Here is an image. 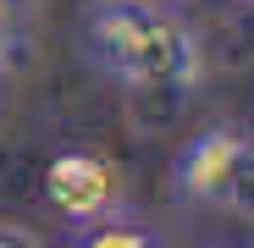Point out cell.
<instances>
[{
    "label": "cell",
    "mask_w": 254,
    "mask_h": 248,
    "mask_svg": "<svg viewBox=\"0 0 254 248\" xmlns=\"http://www.w3.org/2000/svg\"><path fill=\"white\" fill-rule=\"evenodd\" d=\"M83 50L111 83L138 94H188L204 83V50L193 28L160 0L94 6L89 28H83Z\"/></svg>",
    "instance_id": "6da1fadb"
},
{
    "label": "cell",
    "mask_w": 254,
    "mask_h": 248,
    "mask_svg": "<svg viewBox=\"0 0 254 248\" xmlns=\"http://www.w3.org/2000/svg\"><path fill=\"white\" fill-rule=\"evenodd\" d=\"M45 198L66 215V226H94V221L127 215V182H122V171L100 149H83V144H66V149L50 154V165H45Z\"/></svg>",
    "instance_id": "7a4b0ae2"
},
{
    "label": "cell",
    "mask_w": 254,
    "mask_h": 248,
    "mask_svg": "<svg viewBox=\"0 0 254 248\" xmlns=\"http://www.w3.org/2000/svg\"><path fill=\"white\" fill-rule=\"evenodd\" d=\"M249 127H232V121H221V127H204L199 138H188L172 160V193L188 198V204H210L216 210V198H221V182L232 171V160L243 149Z\"/></svg>",
    "instance_id": "3957f363"
},
{
    "label": "cell",
    "mask_w": 254,
    "mask_h": 248,
    "mask_svg": "<svg viewBox=\"0 0 254 248\" xmlns=\"http://www.w3.org/2000/svg\"><path fill=\"white\" fill-rule=\"evenodd\" d=\"M66 248H172V243L155 226H144L138 215H111V221H94V226H72Z\"/></svg>",
    "instance_id": "277c9868"
},
{
    "label": "cell",
    "mask_w": 254,
    "mask_h": 248,
    "mask_svg": "<svg viewBox=\"0 0 254 248\" xmlns=\"http://www.w3.org/2000/svg\"><path fill=\"white\" fill-rule=\"evenodd\" d=\"M216 210H227V215H238V221L254 226V127H249V138H243V149H238V160H232V171H227V182H221Z\"/></svg>",
    "instance_id": "5b68a950"
},
{
    "label": "cell",
    "mask_w": 254,
    "mask_h": 248,
    "mask_svg": "<svg viewBox=\"0 0 254 248\" xmlns=\"http://www.w3.org/2000/svg\"><path fill=\"white\" fill-rule=\"evenodd\" d=\"M28 45V17H22V0H0V77L11 72V61Z\"/></svg>",
    "instance_id": "8992f818"
},
{
    "label": "cell",
    "mask_w": 254,
    "mask_h": 248,
    "mask_svg": "<svg viewBox=\"0 0 254 248\" xmlns=\"http://www.w3.org/2000/svg\"><path fill=\"white\" fill-rule=\"evenodd\" d=\"M0 248H45L28 226H17V221H0Z\"/></svg>",
    "instance_id": "52a82bcc"
},
{
    "label": "cell",
    "mask_w": 254,
    "mask_h": 248,
    "mask_svg": "<svg viewBox=\"0 0 254 248\" xmlns=\"http://www.w3.org/2000/svg\"><path fill=\"white\" fill-rule=\"evenodd\" d=\"M221 248H254V243H221Z\"/></svg>",
    "instance_id": "ba28073f"
},
{
    "label": "cell",
    "mask_w": 254,
    "mask_h": 248,
    "mask_svg": "<svg viewBox=\"0 0 254 248\" xmlns=\"http://www.w3.org/2000/svg\"><path fill=\"white\" fill-rule=\"evenodd\" d=\"M100 6H116V0H100Z\"/></svg>",
    "instance_id": "9c48e42d"
},
{
    "label": "cell",
    "mask_w": 254,
    "mask_h": 248,
    "mask_svg": "<svg viewBox=\"0 0 254 248\" xmlns=\"http://www.w3.org/2000/svg\"><path fill=\"white\" fill-rule=\"evenodd\" d=\"M243 6H254V0H243Z\"/></svg>",
    "instance_id": "30bf717a"
}]
</instances>
